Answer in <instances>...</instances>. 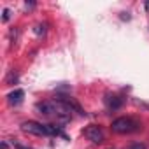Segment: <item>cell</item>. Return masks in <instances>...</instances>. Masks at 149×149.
<instances>
[{
	"instance_id": "cell-8",
	"label": "cell",
	"mask_w": 149,
	"mask_h": 149,
	"mask_svg": "<svg viewBox=\"0 0 149 149\" xmlns=\"http://www.w3.org/2000/svg\"><path fill=\"white\" fill-rule=\"evenodd\" d=\"M44 32H46V25H37V26H35V33H37V35H42Z\"/></svg>"
},
{
	"instance_id": "cell-12",
	"label": "cell",
	"mask_w": 149,
	"mask_h": 149,
	"mask_svg": "<svg viewBox=\"0 0 149 149\" xmlns=\"http://www.w3.org/2000/svg\"><path fill=\"white\" fill-rule=\"evenodd\" d=\"M16 149H26V147H23V146H16Z\"/></svg>"
},
{
	"instance_id": "cell-9",
	"label": "cell",
	"mask_w": 149,
	"mask_h": 149,
	"mask_svg": "<svg viewBox=\"0 0 149 149\" xmlns=\"http://www.w3.org/2000/svg\"><path fill=\"white\" fill-rule=\"evenodd\" d=\"M11 18V11L9 9H4V14H2V21H7Z\"/></svg>"
},
{
	"instance_id": "cell-5",
	"label": "cell",
	"mask_w": 149,
	"mask_h": 149,
	"mask_svg": "<svg viewBox=\"0 0 149 149\" xmlns=\"http://www.w3.org/2000/svg\"><path fill=\"white\" fill-rule=\"evenodd\" d=\"M23 98H25V91L23 90H14V91H11L7 95V102L11 105H19L23 102Z\"/></svg>"
},
{
	"instance_id": "cell-4",
	"label": "cell",
	"mask_w": 149,
	"mask_h": 149,
	"mask_svg": "<svg viewBox=\"0 0 149 149\" xmlns=\"http://www.w3.org/2000/svg\"><path fill=\"white\" fill-rule=\"evenodd\" d=\"M83 133H84V137H86L88 140H91L93 144H102L104 139H105V133H104V130H102L98 125H90V126H86Z\"/></svg>"
},
{
	"instance_id": "cell-1",
	"label": "cell",
	"mask_w": 149,
	"mask_h": 149,
	"mask_svg": "<svg viewBox=\"0 0 149 149\" xmlns=\"http://www.w3.org/2000/svg\"><path fill=\"white\" fill-rule=\"evenodd\" d=\"M35 109H37L42 116L53 118L56 123H61V125H65V123H68V121L72 119V109H70L61 98H58V100H49V102H39V104L35 105Z\"/></svg>"
},
{
	"instance_id": "cell-2",
	"label": "cell",
	"mask_w": 149,
	"mask_h": 149,
	"mask_svg": "<svg viewBox=\"0 0 149 149\" xmlns=\"http://www.w3.org/2000/svg\"><path fill=\"white\" fill-rule=\"evenodd\" d=\"M21 130L25 133L37 135V137H47V135H61V137H65L56 126L42 125V123H37V121H25V123H21Z\"/></svg>"
},
{
	"instance_id": "cell-10",
	"label": "cell",
	"mask_w": 149,
	"mask_h": 149,
	"mask_svg": "<svg viewBox=\"0 0 149 149\" xmlns=\"http://www.w3.org/2000/svg\"><path fill=\"white\" fill-rule=\"evenodd\" d=\"M26 7H28V9H33V7H35V2H26Z\"/></svg>"
},
{
	"instance_id": "cell-11",
	"label": "cell",
	"mask_w": 149,
	"mask_h": 149,
	"mask_svg": "<svg viewBox=\"0 0 149 149\" xmlns=\"http://www.w3.org/2000/svg\"><path fill=\"white\" fill-rule=\"evenodd\" d=\"M7 147H9V146H7V142L4 140V142H2V149H7Z\"/></svg>"
},
{
	"instance_id": "cell-6",
	"label": "cell",
	"mask_w": 149,
	"mask_h": 149,
	"mask_svg": "<svg viewBox=\"0 0 149 149\" xmlns=\"http://www.w3.org/2000/svg\"><path fill=\"white\" fill-rule=\"evenodd\" d=\"M123 98L121 97H118V95H109L107 98H105V104H107V107L109 109H112V111H116V109H119L121 105H123Z\"/></svg>"
},
{
	"instance_id": "cell-7",
	"label": "cell",
	"mask_w": 149,
	"mask_h": 149,
	"mask_svg": "<svg viewBox=\"0 0 149 149\" xmlns=\"http://www.w3.org/2000/svg\"><path fill=\"white\" fill-rule=\"evenodd\" d=\"M13 81H14V83L18 81V76H16V74H14V72H11V74H9V76H7V84H13Z\"/></svg>"
},
{
	"instance_id": "cell-3",
	"label": "cell",
	"mask_w": 149,
	"mask_h": 149,
	"mask_svg": "<svg viewBox=\"0 0 149 149\" xmlns=\"http://www.w3.org/2000/svg\"><path fill=\"white\" fill-rule=\"evenodd\" d=\"M111 128H112V132H114V133L126 135V133H133V132H137V130L140 128V125H139V121H137V119L128 118V116H123V118L114 119V121H112V125H111Z\"/></svg>"
}]
</instances>
